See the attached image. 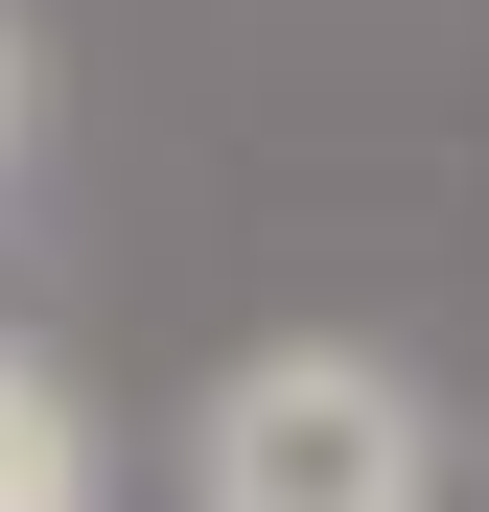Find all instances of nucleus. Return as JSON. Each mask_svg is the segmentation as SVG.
Returning a JSON list of instances; mask_svg holds the SVG:
<instances>
[{
	"instance_id": "f257e3e1",
	"label": "nucleus",
	"mask_w": 489,
	"mask_h": 512,
	"mask_svg": "<svg viewBox=\"0 0 489 512\" xmlns=\"http://www.w3.org/2000/svg\"><path fill=\"white\" fill-rule=\"evenodd\" d=\"M187 512H443V396L350 326H280L187 396Z\"/></svg>"
},
{
	"instance_id": "f03ea898",
	"label": "nucleus",
	"mask_w": 489,
	"mask_h": 512,
	"mask_svg": "<svg viewBox=\"0 0 489 512\" xmlns=\"http://www.w3.org/2000/svg\"><path fill=\"white\" fill-rule=\"evenodd\" d=\"M0 512H94V419L47 350H0Z\"/></svg>"
},
{
	"instance_id": "7ed1b4c3",
	"label": "nucleus",
	"mask_w": 489,
	"mask_h": 512,
	"mask_svg": "<svg viewBox=\"0 0 489 512\" xmlns=\"http://www.w3.org/2000/svg\"><path fill=\"white\" fill-rule=\"evenodd\" d=\"M0 140H24V47H0Z\"/></svg>"
}]
</instances>
